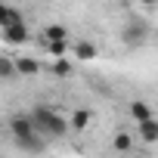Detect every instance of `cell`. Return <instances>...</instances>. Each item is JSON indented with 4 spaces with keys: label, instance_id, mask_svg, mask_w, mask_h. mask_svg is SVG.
Returning <instances> with one entry per match:
<instances>
[{
    "label": "cell",
    "instance_id": "16",
    "mask_svg": "<svg viewBox=\"0 0 158 158\" xmlns=\"http://www.w3.org/2000/svg\"><path fill=\"white\" fill-rule=\"evenodd\" d=\"M139 3H146V6H152V3H155V0H139Z\"/></svg>",
    "mask_w": 158,
    "mask_h": 158
},
{
    "label": "cell",
    "instance_id": "13",
    "mask_svg": "<svg viewBox=\"0 0 158 158\" xmlns=\"http://www.w3.org/2000/svg\"><path fill=\"white\" fill-rule=\"evenodd\" d=\"M47 53H50L53 59H65V53H68V40H47Z\"/></svg>",
    "mask_w": 158,
    "mask_h": 158
},
{
    "label": "cell",
    "instance_id": "5",
    "mask_svg": "<svg viewBox=\"0 0 158 158\" xmlns=\"http://www.w3.org/2000/svg\"><path fill=\"white\" fill-rule=\"evenodd\" d=\"M71 50H74V59H77V62H93V59L99 56L96 44H90V40H74Z\"/></svg>",
    "mask_w": 158,
    "mask_h": 158
},
{
    "label": "cell",
    "instance_id": "6",
    "mask_svg": "<svg viewBox=\"0 0 158 158\" xmlns=\"http://www.w3.org/2000/svg\"><path fill=\"white\" fill-rule=\"evenodd\" d=\"M127 112H130V118L136 121V124H143V121H152L155 115H152V106L149 102H143V99H133L130 106H127Z\"/></svg>",
    "mask_w": 158,
    "mask_h": 158
},
{
    "label": "cell",
    "instance_id": "3",
    "mask_svg": "<svg viewBox=\"0 0 158 158\" xmlns=\"http://www.w3.org/2000/svg\"><path fill=\"white\" fill-rule=\"evenodd\" d=\"M146 37H149V25H146L143 19H130V22L124 25V31H121V40H124L127 47H139Z\"/></svg>",
    "mask_w": 158,
    "mask_h": 158
},
{
    "label": "cell",
    "instance_id": "2",
    "mask_svg": "<svg viewBox=\"0 0 158 158\" xmlns=\"http://www.w3.org/2000/svg\"><path fill=\"white\" fill-rule=\"evenodd\" d=\"M31 121H34V127H37V133H40L44 139H62V136L68 133V127H71L59 112H53V109H47V106L31 109Z\"/></svg>",
    "mask_w": 158,
    "mask_h": 158
},
{
    "label": "cell",
    "instance_id": "15",
    "mask_svg": "<svg viewBox=\"0 0 158 158\" xmlns=\"http://www.w3.org/2000/svg\"><path fill=\"white\" fill-rule=\"evenodd\" d=\"M13 71H19L13 59H0V74H3V77H13Z\"/></svg>",
    "mask_w": 158,
    "mask_h": 158
},
{
    "label": "cell",
    "instance_id": "1",
    "mask_svg": "<svg viewBox=\"0 0 158 158\" xmlns=\"http://www.w3.org/2000/svg\"><path fill=\"white\" fill-rule=\"evenodd\" d=\"M10 133H13L16 146H19L22 152H28V155H40V152L47 149V139L37 133L31 115H13V118H10Z\"/></svg>",
    "mask_w": 158,
    "mask_h": 158
},
{
    "label": "cell",
    "instance_id": "12",
    "mask_svg": "<svg viewBox=\"0 0 158 158\" xmlns=\"http://www.w3.org/2000/svg\"><path fill=\"white\" fill-rule=\"evenodd\" d=\"M16 68H19V74H37V71H40V62L31 59V56H22V59L16 62Z\"/></svg>",
    "mask_w": 158,
    "mask_h": 158
},
{
    "label": "cell",
    "instance_id": "4",
    "mask_svg": "<svg viewBox=\"0 0 158 158\" xmlns=\"http://www.w3.org/2000/svg\"><path fill=\"white\" fill-rule=\"evenodd\" d=\"M3 40H6L10 47H22V44H28V40H31V31H28V25H25V22H19V25L3 28Z\"/></svg>",
    "mask_w": 158,
    "mask_h": 158
},
{
    "label": "cell",
    "instance_id": "9",
    "mask_svg": "<svg viewBox=\"0 0 158 158\" xmlns=\"http://www.w3.org/2000/svg\"><path fill=\"white\" fill-rule=\"evenodd\" d=\"M90 118H93L90 109H74V115H71V130H84V127L90 124Z\"/></svg>",
    "mask_w": 158,
    "mask_h": 158
},
{
    "label": "cell",
    "instance_id": "14",
    "mask_svg": "<svg viewBox=\"0 0 158 158\" xmlns=\"http://www.w3.org/2000/svg\"><path fill=\"white\" fill-rule=\"evenodd\" d=\"M44 37H47V40H68V31H65L62 25H47Z\"/></svg>",
    "mask_w": 158,
    "mask_h": 158
},
{
    "label": "cell",
    "instance_id": "10",
    "mask_svg": "<svg viewBox=\"0 0 158 158\" xmlns=\"http://www.w3.org/2000/svg\"><path fill=\"white\" fill-rule=\"evenodd\" d=\"M50 71H53L56 77H71V74H74V65H71L68 59H53Z\"/></svg>",
    "mask_w": 158,
    "mask_h": 158
},
{
    "label": "cell",
    "instance_id": "7",
    "mask_svg": "<svg viewBox=\"0 0 158 158\" xmlns=\"http://www.w3.org/2000/svg\"><path fill=\"white\" fill-rule=\"evenodd\" d=\"M139 139H143V143H149V146H152V143H158V121H155V118L139 124Z\"/></svg>",
    "mask_w": 158,
    "mask_h": 158
},
{
    "label": "cell",
    "instance_id": "8",
    "mask_svg": "<svg viewBox=\"0 0 158 158\" xmlns=\"http://www.w3.org/2000/svg\"><path fill=\"white\" fill-rule=\"evenodd\" d=\"M19 22H25V19H22V13H19L16 6H3V10H0V25H3V28L19 25Z\"/></svg>",
    "mask_w": 158,
    "mask_h": 158
},
{
    "label": "cell",
    "instance_id": "11",
    "mask_svg": "<svg viewBox=\"0 0 158 158\" xmlns=\"http://www.w3.org/2000/svg\"><path fill=\"white\" fill-rule=\"evenodd\" d=\"M112 149H115V152H121V155H127V152L133 149V139H130V133H124V130H121V133H115V139H112Z\"/></svg>",
    "mask_w": 158,
    "mask_h": 158
}]
</instances>
